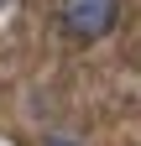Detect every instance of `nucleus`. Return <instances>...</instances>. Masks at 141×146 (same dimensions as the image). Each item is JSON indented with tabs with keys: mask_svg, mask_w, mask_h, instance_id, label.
Here are the masks:
<instances>
[{
	"mask_svg": "<svg viewBox=\"0 0 141 146\" xmlns=\"http://www.w3.org/2000/svg\"><path fill=\"white\" fill-rule=\"evenodd\" d=\"M120 0H58V26L78 42H99L104 31H115Z\"/></svg>",
	"mask_w": 141,
	"mask_h": 146,
	"instance_id": "obj_1",
	"label": "nucleus"
},
{
	"mask_svg": "<svg viewBox=\"0 0 141 146\" xmlns=\"http://www.w3.org/2000/svg\"><path fill=\"white\" fill-rule=\"evenodd\" d=\"M52 146H68V141H52Z\"/></svg>",
	"mask_w": 141,
	"mask_h": 146,
	"instance_id": "obj_2",
	"label": "nucleus"
},
{
	"mask_svg": "<svg viewBox=\"0 0 141 146\" xmlns=\"http://www.w3.org/2000/svg\"><path fill=\"white\" fill-rule=\"evenodd\" d=\"M0 11H5V0H0Z\"/></svg>",
	"mask_w": 141,
	"mask_h": 146,
	"instance_id": "obj_3",
	"label": "nucleus"
}]
</instances>
